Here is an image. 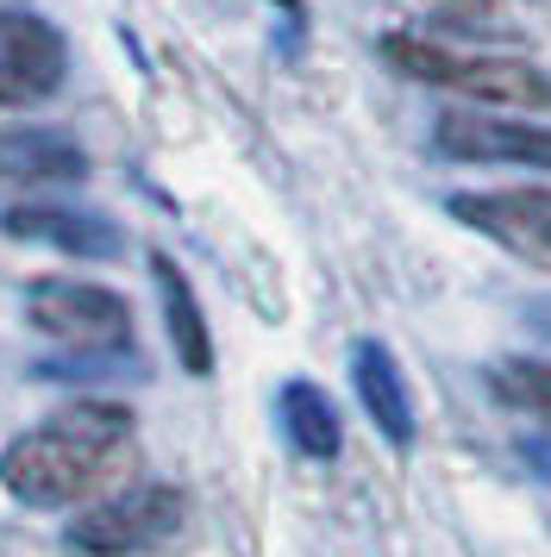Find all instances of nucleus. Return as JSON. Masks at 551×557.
<instances>
[{"label":"nucleus","instance_id":"1","mask_svg":"<svg viewBox=\"0 0 551 557\" xmlns=\"http://www.w3.org/2000/svg\"><path fill=\"white\" fill-rule=\"evenodd\" d=\"M132 463V413L113 401H75L0 451V482L32 507H70L100 495Z\"/></svg>","mask_w":551,"mask_h":557},{"label":"nucleus","instance_id":"2","mask_svg":"<svg viewBox=\"0 0 551 557\" xmlns=\"http://www.w3.org/2000/svg\"><path fill=\"white\" fill-rule=\"evenodd\" d=\"M382 57L407 70L414 82L451 88V95H470V101H495V107H521V113H546L551 107V76L532 70L521 57H476V51H445V45H426V38H382Z\"/></svg>","mask_w":551,"mask_h":557},{"label":"nucleus","instance_id":"3","mask_svg":"<svg viewBox=\"0 0 551 557\" xmlns=\"http://www.w3.org/2000/svg\"><path fill=\"white\" fill-rule=\"evenodd\" d=\"M32 326L50 332L57 345L70 351H125L132 338V313L113 288L100 282H70V276H50L32 288Z\"/></svg>","mask_w":551,"mask_h":557},{"label":"nucleus","instance_id":"4","mask_svg":"<svg viewBox=\"0 0 551 557\" xmlns=\"http://www.w3.org/2000/svg\"><path fill=\"white\" fill-rule=\"evenodd\" d=\"M175 527H182V495L175 488H132V495L88 507L70 527V545L88 557H132L163 545Z\"/></svg>","mask_w":551,"mask_h":557},{"label":"nucleus","instance_id":"5","mask_svg":"<svg viewBox=\"0 0 551 557\" xmlns=\"http://www.w3.org/2000/svg\"><path fill=\"white\" fill-rule=\"evenodd\" d=\"M439 151L457 163H526V170H551V132L507 120V113H476V107H445L439 113Z\"/></svg>","mask_w":551,"mask_h":557},{"label":"nucleus","instance_id":"6","mask_svg":"<svg viewBox=\"0 0 551 557\" xmlns=\"http://www.w3.org/2000/svg\"><path fill=\"white\" fill-rule=\"evenodd\" d=\"M70 70V51L57 26L38 13H0V107H32L57 95V82Z\"/></svg>","mask_w":551,"mask_h":557},{"label":"nucleus","instance_id":"7","mask_svg":"<svg viewBox=\"0 0 551 557\" xmlns=\"http://www.w3.org/2000/svg\"><path fill=\"white\" fill-rule=\"evenodd\" d=\"M464 226L489 232L495 245L551 263V188H501V195H451Z\"/></svg>","mask_w":551,"mask_h":557},{"label":"nucleus","instance_id":"8","mask_svg":"<svg viewBox=\"0 0 551 557\" xmlns=\"http://www.w3.org/2000/svg\"><path fill=\"white\" fill-rule=\"evenodd\" d=\"M351 382H357V401H364V413L376 420V432H382L389 445H407V438H414V407H407V382H401L395 357L382 351L376 338H364V345L351 351Z\"/></svg>","mask_w":551,"mask_h":557},{"label":"nucleus","instance_id":"9","mask_svg":"<svg viewBox=\"0 0 551 557\" xmlns=\"http://www.w3.org/2000/svg\"><path fill=\"white\" fill-rule=\"evenodd\" d=\"M0 226L13 232V238H45L57 251L70 257H120V232L95 220V213H75V207H7V220Z\"/></svg>","mask_w":551,"mask_h":557},{"label":"nucleus","instance_id":"10","mask_svg":"<svg viewBox=\"0 0 551 557\" xmlns=\"http://www.w3.org/2000/svg\"><path fill=\"white\" fill-rule=\"evenodd\" d=\"M88 170L63 132H7L0 138V176L7 182H75Z\"/></svg>","mask_w":551,"mask_h":557},{"label":"nucleus","instance_id":"11","mask_svg":"<svg viewBox=\"0 0 551 557\" xmlns=\"http://www.w3.org/2000/svg\"><path fill=\"white\" fill-rule=\"evenodd\" d=\"M150 276H157V288H163V320H170L182 370L207 376V370H213V338H207V320H200V307H195V288L182 282V270H175L170 257H150Z\"/></svg>","mask_w":551,"mask_h":557},{"label":"nucleus","instance_id":"12","mask_svg":"<svg viewBox=\"0 0 551 557\" xmlns=\"http://www.w3.org/2000/svg\"><path fill=\"white\" fill-rule=\"evenodd\" d=\"M282 426L295 438V451L307 457H339V413L314 382H289L282 388Z\"/></svg>","mask_w":551,"mask_h":557},{"label":"nucleus","instance_id":"13","mask_svg":"<svg viewBox=\"0 0 551 557\" xmlns=\"http://www.w3.org/2000/svg\"><path fill=\"white\" fill-rule=\"evenodd\" d=\"M495 388L514 407H532V413H546V420H551V363H526V357H521V363H501Z\"/></svg>","mask_w":551,"mask_h":557},{"label":"nucleus","instance_id":"14","mask_svg":"<svg viewBox=\"0 0 551 557\" xmlns=\"http://www.w3.org/2000/svg\"><path fill=\"white\" fill-rule=\"evenodd\" d=\"M282 7H295V0H282Z\"/></svg>","mask_w":551,"mask_h":557}]
</instances>
